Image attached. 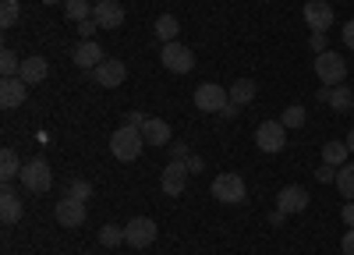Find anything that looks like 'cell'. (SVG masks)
Wrapping results in <instances>:
<instances>
[{"instance_id":"38","label":"cell","mask_w":354,"mask_h":255,"mask_svg":"<svg viewBox=\"0 0 354 255\" xmlns=\"http://www.w3.org/2000/svg\"><path fill=\"white\" fill-rule=\"evenodd\" d=\"M344 46H351V50H354V18L344 25Z\"/></svg>"},{"instance_id":"30","label":"cell","mask_w":354,"mask_h":255,"mask_svg":"<svg viewBox=\"0 0 354 255\" xmlns=\"http://www.w3.org/2000/svg\"><path fill=\"white\" fill-rule=\"evenodd\" d=\"M0 71H4V78H15L21 71V61H18V53L11 46H4V53H0Z\"/></svg>"},{"instance_id":"17","label":"cell","mask_w":354,"mask_h":255,"mask_svg":"<svg viewBox=\"0 0 354 255\" xmlns=\"http://www.w3.org/2000/svg\"><path fill=\"white\" fill-rule=\"evenodd\" d=\"M315 100H322L326 106H333V110L340 113V110H351V103H354V93L347 89V85H322Z\"/></svg>"},{"instance_id":"28","label":"cell","mask_w":354,"mask_h":255,"mask_svg":"<svg viewBox=\"0 0 354 255\" xmlns=\"http://www.w3.org/2000/svg\"><path fill=\"white\" fill-rule=\"evenodd\" d=\"M18 18H21V4H18V0H0V25L15 28Z\"/></svg>"},{"instance_id":"31","label":"cell","mask_w":354,"mask_h":255,"mask_svg":"<svg viewBox=\"0 0 354 255\" xmlns=\"http://www.w3.org/2000/svg\"><path fill=\"white\" fill-rule=\"evenodd\" d=\"M68 198H78V202H88V198H93V185L88 181H82V178H75L71 185H68V191H64Z\"/></svg>"},{"instance_id":"4","label":"cell","mask_w":354,"mask_h":255,"mask_svg":"<svg viewBox=\"0 0 354 255\" xmlns=\"http://www.w3.org/2000/svg\"><path fill=\"white\" fill-rule=\"evenodd\" d=\"M160 61H163V68L167 71H174V75H188L192 68H195V53L185 46V43H163L160 46Z\"/></svg>"},{"instance_id":"1","label":"cell","mask_w":354,"mask_h":255,"mask_svg":"<svg viewBox=\"0 0 354 255\" xmlns=\"http://www.w3.org/2000/svg\"><path fill=\"white\" fill-rule=\"evenodd\" d=\"M142 149H145L142 128L124 124V128H117V131L110 135V153H113L117 160H121V163H135V160L142 156Z\"/></svg>"},{"instance_id":"8","label":"cell","mask_w":354,"mask_h":255,"mask_svg":"<svg viewBox=\"0 0 354 255\" xmlns=\"http://www.w3.org/2000/svg\"><path fill=\"white\" fill-rule=\"evenodd\" d=\"M315 75L322 85H344V75H347V64H344V57L326 50V53H319L315 57Z\"/></svg>"},{"instance_id":"34","label":"cell","mask_w":354,"mask_h":255,"mask_svg":"<svg viewBox=\"0 0 354 255\" xmlns=\"http://www.w3.org/2000/svg\"><path fill=\"white\" fill-rule=\"evenodd\" d=\"M340 252L344 255H354V227H347V234L340 238Z\"/></svg>"},{"instance_id":"43","label":"cell","mask_w":354,"mask_h":255,"mask_svg":"<svg viewBox=\"0 0 354 255\" xmlns=\"http://www.w3.org/2000/svg\"><path fill=\"white\" fill-rule=\"evenodd\" d=\"M347 149H351V156H354V128L347 131Z\"/></svg>"},{"instance_id":"25","label":"cell","mask_w":354,"mask_h":255,"mask_svg":"<svg viewBox=\"0 0 354 255\" xmlns=\"http://www.w3.org/2000/svg\"><path fill=\"white\" fill-rule=\"evenodd\" d=\"M64 15H68V21H85V18H93V4L88 0H64Z\"/></svg>"},{"instance_id":"13","label":"cell","mask_w":354,"mask_h":255,"mask_svg":"<svg viewBox=\"0 0 354 255\" xmlns=\"http://www.w3.org/2000/svg\"><path fill=\"white\" fill-rule=\"evenodd\" d=\"M308 202H312V195L301 185H283L280 195H277V209L280 213H305Z\"/></svg>"},{"instance_id":"19","label":"cell","mask_w":354,"mask_h":255,"mask_svg":"<svg viewBox=\"0 0 354 255\" xmlns=\"http://www.w3.org/2000/svg\"><path fill=\"white\" fill-rule=\"evenodd\" d=\"M46 75H50V64L43 61V57H25L21 71H18V78L25 85H39V82H46Z\"/></svg>"},{"instance_id":"20","label":"cell","mask_w":354,"mask_h":255,"mask_svg":"<svg viewBox=\"0 0 354 255\" xmlns=\"http://www.w3.org/2000/svg\"><path fill=\"white\" fill-rule=\"evenodd\" d=\"M21 198L11 191V185H4V195H0V220H4L8 227H15L18 220H21Z\"/></svg>"},{"instance_id":"24","label":"cell","mask_w":354,"mask_h":255,"mask_svg":"<svg viewBox=\"0 0 354 255\" xmlns=\"http://www.w3.org/2000/svg\"><path fill=\"white\" fill-rule=\"evenodd\" d=\"M347 156H351L347 142H326V146H322V163H330V167H337V170L347 163Z\"/></svg>"},{"instance_id":"42","label":"cell","mask_w":354,"mask_h":255,"mask_svg":"<svg viewBox=\"0 0 354 255\" xmlns=\"http://www.w3.org/2000/svg\"><path fill=\"white\" fill-rule=\"evenodd\" d=\"M283 216H287V213H280V209H277V213H270V223H273V227H280V223H283Z\"/></svg>"},{"instance_id":"41","label":"cell","mask_w":354,"mask_h":255,"mask_svg":"<svg viewBox=\"0 0 354 255\" xmlns=\"http://www.w3.org/2000/svg\"><path fill=\"white\" fill-rule=\"evenodd\" d=\"M202 167H205V163H202V156H188V170H192V174H198Z\"/></svg>"},{"instance_id":"22","label":"cell","mask_w":354,"mask_h":255,"mask_svg":"<svg viewBox=\"0 0 354 255\" xmlns=\"http://www.w3.org/2000/svg\"><path fill=\"white\" fill-rule=\"evenodd\" d=\"M153 32H156L160 43H174L177 32H181V21H177V15H160L156 25H153Z\"/></svg>"},{"instance_id":"14","label":"cell","mask_w":354,"mask_h":255,"mask_svg":"<svg viewBox=\"0 0 354 255\" xmlns=\"http://www.w3.org/2000/svg\"><path fill=\"white\" fill-rule=\"evenodd\" d=\"M93 21L100 28H121L124 25V8L117 4V0H100V4H93Z\"/></svg>"},{"instance_id":"15","label":"cell","mask_w":354,"mask_h":255,"mask_svg":"<svg viewBox=\"0 0 354 255\" xmlns=\"http://www.w3.org/2000/svg\"><path fill=\"white\" fill-rule=\"evenodd\" d=\"M53 216L61 227H82L85 223V202H78V198H61V202L53 206Z\"/></svg>"},{"instance_id":"32","label":"cell","mask_w":354,"mask_h":255,"mask_svg":"<svg viewBox=\"0 0 354 255\" xmlns=\"http://www.w3.org/2000/svg\"><path fill=\"white\" fill-rule=\"evenodd\" d=\"M315 181H322V185H337V167H330V163H322L319 170H315Z\"/></svg>"},{"instance_id":"44","label":"cell","mask_w":354,"mask_h":255,"mask_svg":"<svg viewBox=\"0 0 354 255\" xmlns=\"http://www.w3.org/2000/svg\"><path fill=\"white\" fill-rule=\"evenodd\" d=\"M39 4H50L53 8V4H61V0H39Z\"/></svg>"},{"instance_id":"11","label":"cell","mask_w":354,"mask_h":255,"mask_svg":"<svg viewBox=\"0 0 354 255\" xmlns=\"http://www.w3.org/2000/svg\"><path fill=\"white\" fill-rule=\"evenodd\" d=\"M88 75H93V82L103 85V89H117V85L128 78V68H124V61H117V57H106V61Z\"/></svg>"},{"instance_id":"10","label":"cell","mask_w":354,"mask_h":255,"mask_svg":"<svg viewBox=\"0 0 354 255\" xmlns=\"http://www.w3.org/2000/svg\"><path fill=\"white\" fill-rule=\"evenodd\" d=\"M301 15L312 32H330L333 28V4H326V0H308Z\"/></svg>"},{"instance_id":"40","label":"cell","mask_w":354,"mask_h":255,"mask_svg":"<svg viewBox=\"0 0 354 255\" xmlns=\"http://www.w3.org/2000/svg\"><path fill=\"white\" fill-rule=\"evenodd\" d=\"M238 110H241L238 103H227V106L220 110V117H227V121H230V117H238Z\"/></svg>"},{"instance_id":"33","label":"cell","mask_w":354,"mask_h":255,"mask_svg":"<svg viewBox=\"0 0 354 255\" xmlns=\"http://www.w3.org/2000/svg\"><path fill=\"white\" fill-rule=\"evenodd\" d=\"M326 43H330V39H326V32H312V39H308V46H312V53H315V57L330 50Z\"/></svg>"},{"instance_id":"3","label":"cell","mask_w":354,"mask_h":255,"mask_svg":"<svg viewBox=\"0 0 354 255\" xmlns=\"http://www.w3.org/2000/svg\"><path fill=\"white\" fill-rule=\"evenodd\" d=\"M21 185L32 191V195L50 191V188H53V170H50V163H46L43 156H32V160L21 167Z\"/></svg>"},{"instance_id":"37","label":"cell","mask_w":354,"mask_h":255,"mask_svg":"<svg viewBox=\"0 0 354 255\" xmlns=\"http://www.w3.org/2000/svg\"><path fill=\"white\" fill-rule=\"evenodd\" d=\"M145 121H149V117H145L142 110H131V113H128V124H131V128H142Z\"/></svg>"},{"instance_id":"6","label":"cell","mask_w":354,"mask_h":255,"mask_svg":"<svg viewBox=\"0 0 354 255\" xmlns=\"http://www.w3.org/2000/svg\"><path fill=\"white\" fill-rule=\"evenodd\" d=\"M192 100H195V106H198L202 113H220V110L230 103V93L223 89V85H216V82H202Z\"/></svg>"},{"instance_id":"27","label":"cell","mask_w":354,"mask_h":255,"mask_svg":"<svg viewBox=\"0 0 354 255\" xmlns=\"http://www.w3.org/2000/svg\"><path fill=\"white\" fill-rule=\"evenodd\" d=\"M305 121H308V110H305L301 103L287 106V110H283V117H280V124H283V128H305Z\"/></svg>"},{"instance_id":"45","label":"cell","mask_w":354,"mask_h":255,"mask_svg":"<svg viewBox=\"0 0 354 255\" xmlns=\"http://www.w3.org/2000/svg\"><path fill=\"white\" fill-rule=\"evenodd\" d=\"M351 110H354V103H351Z\"/></svg>"},{"instance_id":"12","label":"cell","mask_w":354,"mask_h":255,"mask_svg":"<svg viewBox=\"0 0 354 255\" xmlns=\"http://www.w3.org/2000/svg\"><path fill=\"white\" fill-rule=\"evenodd\" d=\"M71 61L78 64V71H96V68L106 61V53H103V46H100V43L82 39V43L71 50Z\"/></svg>"},{"instance_id":"39","label":"cell","mask_w":354,"mask_h":255,"mask_svg":"<svg viewBox=\"0 0 354 255\" xmlns=\"http://www.w3.org/2000/svg\"><path fill=\"white\" fill-rule=\"evenodd\" d=\"M340 216H344V223H347V227H354V198H351V202L340 209Z\"/></svg>"},{"instance_id":"36","label":"cell","mask_w":354,"mask_h":255,"mask_svg":"<svg viewBox=\"0 0 354 255\" xmlns=\"http://www.w3.org/2000/svg\"><path fill=\"white\" fill-rule=\"evenodd\" d=\"M170 156H174V160H188V146H185V142H174V146H170Z\"/></svg>"},{"instance_id":"26","label":"cell","mask_w":354,"mask_h":255,"mask_svg":"<svg viewBox=\"0 0 354 255\" xmlns=\"http://www.w3.org/2000/svg\"><path fill=\"white\" fill-rule=\"evenodd\" d=\"M337 191L347 198V202L354 198V163H344V167L337 170Z\"/></svg>"},{"instance_id":"29","label":"cell","mask_w":354,"mask_h":255,"mask_svg":"<svg viewBox=\"0 0 354 255\" xmlns=\"http://www.w3.org/2000/svg\"><path fill=\"white\" fill-rule=\"evenodd\" d=\"M100 245H103V248H117V245H124V227H117V223H103V231H100Z\"/></svg>"},{"instance_id":"21","label":"cell","mask_w":354,"mask_h":255,"mask_svg":"<svg viewBox=\"0 0 354 255\" xmlns=\"http://www.w3.org/2000/svg\"><path fill=\"white\" fill-rule=\"evenodd\" d=\"M21 160H18V153L15 149H4V153H0V181H4V185H11L15 178H21Z\"/></svg>"},{"instance_id":"18","label":"cell","mask_w":354,"mask_h":255,"mask_svg":"<svg viewBox=\"0 0 354 255\" xmlns=\"http://www.w3.org/2000/svg\"><path fill=\"white\" fill-rule=\"evenodd\" d=\"M142 138H145V146L163 149L167 142H170V124H167L163 117H149V121L142 124Z\"/></svg>"},{"instance_id":"2","label":"cell","mask_w":354,"mask_h":255,"mask_svg":"<svg viewBox=\"0 0 354 255\" xmlns=\"http://www.w3.org/2000/svg\"><path fill=\"white\" fill-rule=\"evenodd\" d=\"M209 195L216 198V202H223V206H241L245 195H248V185H245L241 174H220V178H213Z\"/></svg>"},{"instance_id":"23","label":"cell","mask_w":354,"mask_h":255,"mask_svg":"<svg viewBox=\"0 0 354 255\" xmlns=\"http://www.w3.org/2000/svg\"><path fill=\"white\" fill-rule=\"evenodd\" d=\"M227 93H230V103H238V106H248V103L255 100V82H252V78H238V82H234Z\"/></svg>"},{"instance_id":"16","label":"cell","mask_w":354,"mask_h":255,"mask_svg":"<svg viewBox=\"0 0 354 255\" xmlns=\"http://www.w3.org/2000/svg\"><path fill=\"white\" fill-rule=\"evenodd\" d=\"M25 100H28V85L18 75L0 82V106H4V110H18Z\"/></svg>"},{"instance_id":"5","label":"cell","mask_w":354,"mask_h":255,"mask_svg":"<svg viewBox=\"0 0 354 255\" xmlns=\"http://www.w3.org/2000/svg\"><path fill=\"white\" fill-rule=\"evenodd\" d=\"M255 146H259L262 153H270V156L283 153V149H287V128H283L280 121H262V124L255 128Z\"/></svg>"},{"instance_id":"7","label":"cell","mask_w":354,"mask_h":255,"mask_svg":"<svg viewBox=\"0 0 354 255\" xmlns=\"http://www.w3.org/2000/svg\"><path fill=\"white\" fill-rule=\"evenodd\" d=\"M156 241V220H149V216H131L128 223H124V245H131V248H149Z\"/></svg>"},{"instance_id":"35","label":"cell","mask_w":354,"mask_h":255,"mask_svg":"<svg viewBox=\"0 0 354 255\" xmlns=\"http://www.w3.org/2000/svg\"><path fill=\"white\" fill-rule=\"evenodd\" d=\"M96 28H100V25H96L93 18H85V21H78V32H82L85 39H93V32H96Z\"/></svg>"},{"instance_id":"9","label":"cell","mask_w":354,"mask_h":255,"mask_svg":"<svg viewBox=\"0 0 354 255\" xmlns=\"http://www.w3.org/2000/svg\"><path fill=\"white\" fill-rule=\"evenodd\" d=\"M188 160H170L167 167H163V174H160V188H163V195H181L185 191V185H188Z\"/></svg>"}]
</instances>
